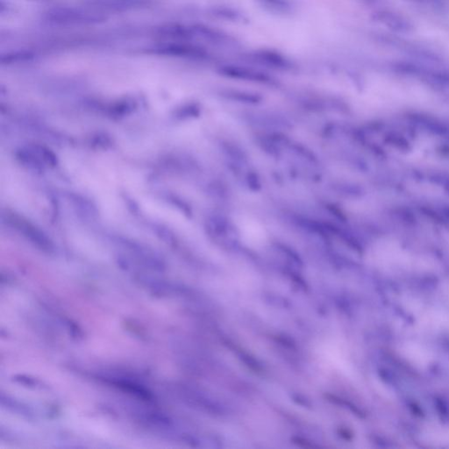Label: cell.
<instances>
[{"mask_svg":"<svg viewBox=\"0 0 449 449\" xmlns=\"http://www.w3.org/2000/svg\"><path fill=\"white\" fill-rule=\"evenodd\" d=\"M154 51L160 54L171 55L176 57L185 58L189 60L203 61L210 57L207 50L203 47L191 42H178V43H165L154 49Z\"/></svg>","mask_w":449,"mask_h":449,"instance_id":"5","label":"cell"},{"mask_svg":"<svg viewBox=\"0 0 449 449\" xmlns=\"http://www.w3.org/2000/svg\"><path fill=\"white\" fill-rule=\"evenodd\" d=\"M119 1H122V2H124V1H129V0H119Z\"/></svg>","mask_w":449,"mask_h":449,"instance_id":"12","label":"cell"},{"mask_svg":"<svg viewBox=\"0 0 449 449\" xmlns=\"http://www.w3.org/2000/svg\"><path fill=\"white\" fill-rule=\"evenodd\" d=\"M35 151L38 153L40 157L42 158L43 162L46 166L54 167L57 165L58 159L56 154H54L52 150L45 146H42L39 144H31Z\"/></svg>","mask_w":449,"mask_h":449,"instance_id":"10","label":"cell"},{"mask_svg":"<svg viewBox=\"0 0 449 449\" xmlns=\"http://www.w3.org/2000/svg\"><path fill=\"white\" fill-rule=\"evenodd\" d=\"M242 59L251 62L253 66L256 65L265 69L279 71H289L294 69V63L292 60L276 50L265 49L252 50L243 54Z\"/></svg>","mask_w":449,"mask_h":449,"instance_id":"2","label":"cell"},{"mask_svg":"<svg viewBox=\"0 0 449 449\" xmlns=\"http://www.w3.org/2000/svg\"><path fill=\"white\" fill-rule=\"evenodd\" d=\"M265 10L280 15H290L295 12L296 4L293 0H255Z\"/></svg>","mask_w":449,"mask_h":449,"instance_id":"8","label":"cell"},{"mask_svg":"<svg viewBox=\"0 0 449 449\" xmlns=\"http://www.w3.org/2000/svg\"><path fill=\"white\" fill-rule=\"evenodd\" d=\"M16 157L24 167L34 172H43L47 167L31 144L17 150Z\"/></svg>","mask_w":449,"mask_h":449,"instance_id":"7","label":"cell"},{"mask_svg":"<svg viewBox=\"0 0 449 449\" xmlns=\"http://www.w3.org/2000/svg\"><path fill=\"white\" fill-rule=\"evenodd\" d=\"M211 15L212 17H215L217 19H222L226 21H233V22H238L241 20L244 19V16L242 12L239 11L238 9H234L229 6H224V5H218V6H213L210 10Z\"/></svg>","mask_w":449,"mask_h":449,"instance_id":"9","label":"cell"},{"mask_svg":"<svg viewBox=\"0 0 449 449\" xmlns=\"http://www.w3.org/2000/svg\"><path fill=\"white\" fill-rule=\"evenodd\" d=\"M7 223L39 249L48 252L54 249V245L47 234L27 219L12 214L7 216Z\"/></svg>","mask_w":449,"mask_h":449,"instance_id":"4","label":"cell"},{"mask_svg":"<svg viewBox=\"0 0 449 449\" xmlns=\"http://www.w3.org/2000/svg\"><path fill=\"white\" fill-rule=\"evenodd\" d=\"M44 19L50 23L71 26L103 23L107 18L101 12L87 8L56 7L45 12Z\"/></svg>","mask_w":449,"mask_h":449,"instance_id":"1","label":"cell"},{"mask_svg":"<svg viewBox=\"0 0 449 449\" xmlns=\"http://www.w3.org/2000/svg\"><path fill=\"white\" fill-rule=\"evenodd\" d=\"M71 200L73 201L74 204L79 208V210L85 213H88L89 215H93L95 211V208L93 207V204L89 202L88 200H85L83 197L78 196V195H74L71 198Z\"/></svg>","mask_w":449,"mask_h":449,"instance_id":"11","label":"cell"},{"mask_svg":"<svg viewBox=\"0 0 449 449\" xmlns=\"http://www.w3.org/2000/svg\"><path fill=\"white\" fill-rule=\"evenodd\" d=\"M217 72L222 77L247 81L257 84H270L275 83V79L263 70L256 69L254 66L241 65V64H222L219 66Z\"/></svg>","mask_w":449,"mask_h":449,"instance_id":"3","label":"cell"},{"mask_svg":"<svg viewBox=\"0 0 449 449\" xmlns=\"http://www.w3.org/2000/svg\"><path fill=\"white\" fill-rule=\"evenodd\" d=\"M372 19L396 33H409L412 30V25L408 19L399 13L390 10H380L374 12Z\"/></svg>","mask_w":449,"mask_h":449,"instance_id":"6","label":"cell"}]
</instances>
